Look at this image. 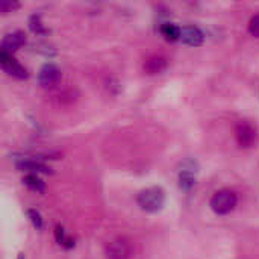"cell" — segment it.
<instances>
[{"mask_svg": "<svg viewBox=\"0 0 259 259\" xmlns=\"http://www.w3.org/2000/svg\"><path fill=\"white\" fill-rule=\"evenodd\" d=\"M138 205L146 212H159L164 208L165 203V193L161 187H149L143 191H140L137 197Z\"/></svg>", "mask_w": 259, "mask_h": 259, "instance_id": "6da1fadb", "label": "cell"}, {"mask_svg": "<svg viewBox=\"0 0 259 259\" xmlns=\"http://www.w3.org/2000/svg\"><path fill=\"white\" fill-rule=\"evenodd\" d=\"M181 39L188 46L199 47L205 41V33L202 32L200 27H197L194 24H187V26L181 27Z\"/></svg>", "mask_w": 259, "mask_h": 259, "instance_id": "9c48e42d", "label": "cell"}, {"mask_svg": "<svg viewBox=\"0 0 259 259\" xmlns=\"http://www.w3.org/2000/svg\"><path fill=\"white\" fill-rule=\"evenodd\" d=\"M55 234H56V241H58L61 246H65V247H68V249L74 246V241H73L71 238L65 237V232H64L62 226H56Z\"/></svg>", "mask_w": 259, "mask_h": 259, "instance_id": "9a60e30c", "label": "cell"}, {"mask_svg": "<svg viewBox=\"0 0 259 259\" xmlns=\"http://www.w3.org/2000/svg\"><path fill=\"white\" fill-rule=\"evenodd\" d=\"M18 8H20V3L15 2V0H2L0 2V12L3 15L5 14H9V12H14Z\"/></svg>", "mask_w": 259, "mask_h": 259, "instance_id": "e0dca14e", "label": "cell"}, {"mask_svg": "<svg viewBox=\"0 0 259 259\" xmlns=\"http://www.w3.org/2000/svg\"><path fill=\"white\" fill-rule=\"evenodd\" d=\"M23 182L26 187H29L32 191H36V193H44L46 190V184L42 182V179L38 176V175H26L23 178Z\"/></svg>", "mask_w": 259, "mask_h": 259, "instance_id": "7c38bea8", "label": "cell"}, {"mask_svg": "<svg viewBox=\"0 0 259 259\" xmlns=\"http://www.w3.org/2000/svg\"><path fill=\"white\" fill-rule=\"evenodd\" d=\"M0 64H2L3 71L8 76H12L15 79H27V76H29L27 70L9 53L0 52Z\"/></svg>", "mask_w": 259, "mask_h": 259, "instance_id": "8992f818", "label": "cell"}, {"mask_svg": "<svg viewBox=\"0 0 259 259\" xmlns=\"http://www.w3.org/2000/svg\"><path fill=\"white\" fill-rule=\"evenodd\" d=\"M105 253L108 259H129L132 256V244L127 238L118 237L106 244Z\"/></svg>", "mask_w": 259, "mask_h": 259, "instance_id": "277c9868", "label": "cell"}, {"mask_svg": "<svg viewBox=\"0 0 259 259\" xmlns=\"http://www.w3.org/2000/svg\"><path fill=\"white\" fill-rule=\"evenodd\" d=\"M17 259H26V258H24V255H23V253H20V255L17 256Z\"/></svg>", "mask_w": 259, "mask_h": 259, "instance_id": "d6986e66", "label": "cell"}, {"mask_svg": "<svg viewBox=\"0 0 259 259\" xmlns=\"http://www.w3.org/2000/svg\"><path fill=\"white\" fill-rule=\"evenodd\" d=\"M62 74H61V70L55 65V64H44L39 71H38V85L41 88H46V90H50V88H55L59 80H61Z\"/></svg>", "mask_w": 259, "mask_h": 259, "instance_id": "5b68a950", "label": "cell"}, {"mask_svg": "<svg viewBox=\"0 0 259 259\" xmlns=\"http://www.w3.org/2000/svg\"><path fill=\"white\" fill-rule=\"evenodd\" d=\"M197 164L193 159H187L182 164V168L179 171V187L185 191H190L196 185V170Z\"/></svg>", "mask_w": 259, "mask_h": 259, "instance_id": "52a82bcc", "label": "cell"}, {"mask_svg": "<svg viewBox=\"0 0 259 259\" xmlns=\"http://www.w3.org/2000/svg\"><path fill=\"white\" fill-rule=\"evenodd\" d=\"M167 68V59L162 55H152L144 62V71L147 74H158Z\"/></svg>", "mask_w": 259, "mask_h": 259, "instance_id": "8fae6325", "label": "cell"}, {"mask_svg": "<svg viewBox=\"0 0 259 259\" xmlns=\"http://www.w3.org/2000/svg\"><path fill=\"white\" fill-rule=\"evenodd\" d=\"M238 197L232 190H220L211 199V209L219 215H226L235 209Z\"/></svg>", "mask_w": 259, "mask_h": 259, "instance_id": "7a4b0ae2", "label": "cell"}, {"mask_svg": "<svg viewBox=\"0 0 259 259\" xmlns=\"http://www.w3.org/2000/svg\"><path fill=\"white\" fill-rule=\"evenodd\" d=\"M15 165L18 170H23V171H27L29 175H38V173H52V168L47 167L46 164L36 161V159H32V158H20L15 161Z\"/></svg>", "mask_w": 259, "mask_h": 259, "instance_id": "30bf717a", "label": "cell"}, {"mask_svg": "<svg viewBox=\"0 0 259 259\" xmlns=\"http://www.w3.org/2000/svg\"><path fill=\"white\" fill-rule=\"evenodd\" d=\"M235 138H237V143L240 144V147L250 149L258 141V131L250 121L241 120L235 124Z\"/></svg>", "mask_w": 259, "mask_h": 259, "instance_id": "3957f363", "label": "cell"}, {"mask_svg": "<svg viewBox=\"0 0 259 259\" xmlns=\"http://www.w3.org/2000/svg\"><path fill=\"white\" fill-rule=\"evenodd\" d=\"M26 42V33L23 30H14V32H9L3 36L2 39V49L0 52H5V53H9L12 55L14 52H17L21 46H24Z\"/></svg>", "mask_w": 259, "mask_h": 259, "instance_id": "ba28073f", "label": "cell"}, {"mask_svg": "<svg viewBox=\"0 0 259 259\" xmlns=\"http://www.w3.org/2000/svg\"><path fill=\"white\" fill-rule=\"evenodd\" d=\"M27 217H29V220H30V223L33 225V228L35 229H42V217H41V214L36 211V209H27Z\"/></svg>", "mask_w": 259, "mask_h": 259, "instance_id": "2e32d148", "label": "cell"}, {"mask_svg": "<svg viewBox=\"0 0 259 259\" xmlns=\"http://www.w3.org/2000/svg\"><path fill=\"white\" fill-rule=\"evenodd\" d=\"M29 27L36 35H46L49 32V29L41 21V15H38V14L30 15V18H29Z\"/></svg>", "mask_w": 259, "mask_h": 259, "instance_id": "5bb4252c", "label": "cell"}, {"mask_svg": "<svg viewBox=\"0 0 259 259\" xmlns=\"http://www.w3.org/2000/svg\"><path fill=\"white\" fill-rule=\"evenodd\" d=\"M161 33L165 39L168 41H176L181 39V27L173 24V23H164L161 26Z\"/></svg>", "mask_w": 259, "mask_h": 259, "instance_id": "4fadbf2b", "label": "cell"}, {"mask_svg": "<svg viewBox=\"0 0 259 259\" xmlns=\"http://www.w3.org/2000/svg\"><path fill=\"white\" fill-rule=\"evenodd\" d=\"M249 32L255 38H259V12L250 18V21H249Z\"/></svg>", "mask_w": 259, "mask_h": 259, "instance_id": "ac0fdd59", "label": "cell"}]
</instances>
